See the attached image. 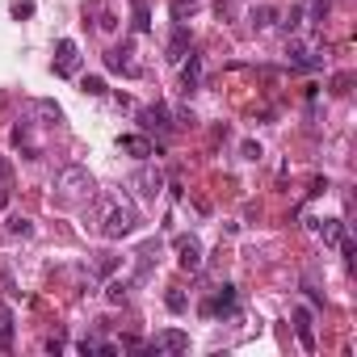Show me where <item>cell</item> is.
Wrapping results in <instances>:
<instances>
[{
    "label": "cell",
    "mask_w": 357,
    "mask_h": 357,
    "mask_svg": "<svg viewBox=\"0 0 357 357\" xmlns=\"http://www.w3.org/2000/svg\"><path fill=\"white\" fill-rule=\"evenodd\" d=\"M50 197H55V206H84V202L97 197V181L84 164H64L55 173V185H50Z\"/></svg>",
    "instance_id": "cell-1"
},
{
    "label": "cell",
    "mask_w": 357,
    "mask_h": 357,
    "mask_svg": "<svg viewBox=\"0 0 357 357\" xmlns=\"http://www.w3.org/2000/svg\"><path fill=\"white\" fill-rule=\"evenodd\" d=\"M139 211L131 206L126 197H118V202H110L106 206V219H101V235L106 240H126V235H135L139 231Z\"/></svg>",
    "instance_id": "cell-2"
},
{
    "label": "cell",
    "mask_w": 357,
    "mask_h": 357,
    "mask_svg": "<svg viewBox=\"0 0 357 357\" xmlns=\"http://www.w3.org/2000/svg\"><path fill=\"white\" fill-rule=\"evenodd\" d=\"M189 349V332H181V328H164V332H156V340L151 345H143V353H151V357H160V353H185Z\"/></svg>",
    "instance_id": "cell-3"
},
{
    "label": "cell",
    "mask_w": 357,
    "mask_h": 357,
    "mask_svg": "<svg viewBox=\"0 0 357 357\" xmlns=\"http://www.w3.org/2000/svg\"><path fill=\"white\" fill-rule=\"evenodd\" d=\"M139 126H143V135H151V131H156V135H168V131H173L177 122H173L168 106H160V101H156V106L139 110Z\"/></svg>",
    "instance_id": "cell-4"
},
{
    "label": "cell",
    "mask_w": 357,
    "mask_h": 357,
    "mask_svg": "<svg viewBox=\"0 0 357 357\" xmlns=\"http://www.w3.org/2000/svg\"><path fill=\"white\" fill-rule=\"evenodd\" d=\"M235 307H240L235 286H219L211 302H202V316H211V320H215V316H235Z\"/></svg>",
    "instance_id": "cell-5"
},
{
    "label": "cell",
    "mask_w": 357,
    "mask_h": 357,
    "mask_svg": "<svg viewBox=\"0 0 357 357\" xmlns=\"http://www.w3.org/2000/svg\"><path fill=\"white\" fill-rule=\"evenodd\" d=\"M80 72V46L72 38L55 42V76H76Z\"/></svg>",
    "instance_id": "cell-6"
},
{
    "label": "cell",
    "mask_w": 357,
    "mask_h": 357,
    "mask_svg": "<svg viewBox=\"0 0 357 357\" xmlns=\"http://www.w3.org/2000/svg\"><path fill=\"white\" fill-rule=\"evenodd\" d=\"M106 68H110V72H122V76H131V80L143 72V68L135 64V46H110V50H106Z\"/></svg>",
    "instance_id": "cell-7"
},
{
    "label": "cell",
    "mask_w": 357,
    "mask_h": 357,
    "mask_svg": "<svg viewBox=\"0 0 357 357\" xmlns=\"http://www.w3.org/2000/svg\"><path fill=\"white\" fill-rule=\"evenodd\" d=\"M177 265L185 273L202 269V244H197V235H177Z\"/></svg>",
    "instance_id": "cell-8"
},
{
    "label": "cell",
    "mask_w": 357,
    "mask_h": 357,
    "mask_svg": "<svg viewBox=\"0 0 357 357\" xmlns=\"http://www.w3.org/2000/svg\"><path fill=\"white\" fill-rule=\"evenodd\" d=\"M135 185H139L143 197H156V193L164 189V173H160V168H151V164H143V168L135 173Z\"/></svg>",
    "instance_id": "cell-9"
},
{
    "label": "cell",
    "mask_w": 357,
    "mask_h": 357,
    "mask_svg": "<svg viewBox=\"0 0 357 357\" xmlns=\"http://www.w3.org/2000/svg\"><path fill=\"white\" fill-rule=\"evenodd\" d=\"M30 114L42 118V126H64V106H55V101H46V97L30 101Z\"/></svg>",
    "instance_id": "cell-10"
},
{
    "label": "cell",
    "mask_w": 357,
    "mask_h": 357,
    "mask_svg": "<svg viewBox=\"0 0 357 357\" xmlns=\"http://www.w3.org/2000/svg\"><path fill=\"white\" fill-rule=\"evenodd\" d=\"M139 269H135V278L131 282H147V273H151V265H156V257H160V240H147V244H139Z\"/></svg>",
    "instance_id": "cell-11"
},
{
    "label": "cell",
    "mask_w": 357,
    "mask_h": 357,
    "mask_svg": "<svg viewBox=\"0 0 357 357\" xmlns=\"http://www.w3.org/2000/svg\"><path fill=\"white\" fill-rule=\"evenodd\" d=\"M118 147L126 151V156H135V160H147V156H156V143H151L147 135H122V139H118Z\"/></svg>",
    "instance_id": "cell-12"
},
{
    "label": "cell",
    "mask_w": 357,
    "mask_h": 357,
    "mask_svg": "<svg viewBox=\"0 0 357 357\" xmlns=\"http://www.w3.org/2000/svg\"><path fill=\"white\" fill-rule=\"evenodd\" d=\"M294 332L302 340V349H316V332H311V307H294Z\"/></svg>",
    "instance_id": "cell-13"
},
{
    "label": "cell",
    "mask_w": 357,
    "mask_h": 357,
    "mask_svg": "<svg viewBox=\"0 0 357 357\" xmlns=\"http://www.w3.org/2000/svg\"><path fill=\"white\" fill-rule=\"evenodd\" d=\"M197 84H202V55H189V64L181 68V93L189 97Z\"/></svg>",
    "instance_id": "cell-14"
},
{
    "label": "cell",
    "mask_w": 357,
    "mask_h": 357,
    "mask_svg": "<svg viewBox=\"0 0 357 357\" xmlns=\"http://www.w3.org/2000/svg\"><path fill=\"white\" fill-rule=\"evenodd\" d=\"M185 50H189V30L185 26H177L173 30V38H168V59L177 64V59H185Z\"/></svg>",
    "instance_id": "cell-15"
},
{
    "label": "cell",
    "mask_w": 357,
    "mask_h": 357,
    "mask_svg": "<svg viewBox=\"0 0 357 357\" xmlns=\"http://www.w3.org/2000/svg\"><path fill=\"white\" fill-rule=\"evenodd\" d=\"M202 13V0H173V21L177 26H185L189 17H197Z\"/></svg>",
    "instance_id": "cell-16"
},
{
    "label": "cell",
    "mask_w": 357,
    "mask_h": 357,
    "mask_svg": "<svg viewBox=\"0 0 357 357\" xmlns=\"http://www.w3.org/2000/svg\"><path fill=\"white\" fill-rule=\"evenodd\" d=\"M248 21H252V30H269V26L278 21V9H273V5H257V9L248 13Z\"/></svg>",
    "instance_id": "cell-17"
},
{
    "label": "cell",
    "mask_w": 357,
    "mask_h": 357,
    "mask_svg": "<svg viewBox=\"0 0 357 357\" xmlns=\"http://www.w3.org/2000/svg\"><path fill=\"white\" fill-rule=\"evenodd\" d=\"M9 197H13V168H9L5 156H0V211L9 206Z\"/></svg>",
    "instance_id": "cell-18"
},
{
    "label": "cell",
    "mask_w": 357,
    "mask_h": 357,
    "mask_svg": "<svg viewBox=\"0 0 357 357\" xmlns=\"http://www.w3.org/2000/svg\"><path fill=\"white\" fill-rule=\"evenodd\" d=\"M311 227L324 235V244H336V240L345 235V223H340V219H324V223H311Z\"/></svg>",
    "instance_id": "cell-19"
},
{
    "label": "cell",
    "mask_w": 357,
    "mask_h": 357,
    "mask_svg": "<svg viewBox=\"0 0 357 357\" xmlns=\"http://www.w3.org/2000/svg\"><path fill=\"white\" fill-rule=\"evenodd\" d=\"M5 231H9V235H21V240H26V235H34V223H30L26 215H13V219L5 223Z\"/></svg>",
    "instance_id": "cell-20"
},
{
    "label": "cell",
    "mask_w": 357,
    "mask_h": 357,
    "mask_svg": "<svg viewBox=\"0 0 357 357\" xmlns=\"http://www.w3.org/2000/svg\"><path fill=\"white\" fill-rule=\"evenodd\" d=\"M147 30H151V9L143 0H135V34H147Z\"/></svg>",
    "instance_id": "cell-21"
},
{
    "label": "cell",
    "mask_w": 357,
    "mask_h": 357,
    "mask_svg": "<svg viewBox=\"0 0 357 357\" xmlns=\"http://www.w3.org/2000/svg\"><path fill=\"white\" fill-rule=\"evenodd\" d=\"M164 302H168V311H177V316H181V311L189 307V298H185V290H168V294H164Z\"/></svg>",
    "instance_id": "cell-22"
},
{
    "label": "cell",
    "mask_w": 357,
    "mask_h": 357,
    "mask_svg": "<svg viewBox=\"0 0 357 357\" xmlns=\"http://www.w3.org/2000/svg\"><path fill=\"white\" fill-rule=\"evenodd\" d=\"M80 88H84L88 97H106V80H101V76H84Z\"/></svg>",
    "instance_id": "cell-23"
},
{
    "label": "cell",
    "mask_w": 357,
    "mask_h": 357,
    "mask_svg": "<svg viewBox=\"0 0 357 357\" xmlns=\"http://www.w3.org/2000/svg\"><path fill=\"white\" fill-rule=\"evenodd\" d=\"M126 286H131V282H110V286H106V298H110V302H122V298H126Z\"/></svg>",
    "instance_id": "cell-24"
},
{
    "label": "cell",
    "mask_w": 357,
    "mask_h": 357,
    "mask_svg": "<svg viewBox=\"0 0 357 357\" xmlns=\"http://www.w3.org/2000/svg\"><path fill=\"white\" fill-rule=\"evenodd\" d=\"M336 244H340V252H345V265L353 269V261H357V248H353V240H349V235H340Z\"/></svg>",
    "instance_id": "cell-25"
},
{
    "label": "cell",
    "mask_w": 357,
    "mask_h": 357,
    "mask_svg": "<svg viewBox=\"0 0 357 357\" xmlns=\"http://www.w3.org/2000/svg\"><path fill=\"white\" fill-rule=\"evenodd\" d=\"M13 17L21 21V17H34V5H30V0H13Z\"/></svg>",
    "instance_id": "cell-26"
},
{
    "label": "cell",
    "mask_w": 357,
    "mask_h": 357,
    "mask_svg": "<svg viewBox=\"0 0 357 357\" xmlns=\"http://www.w3.org/2000/svg\"><path fill=\"white\" fill-rule=\"evenodd\" d=\"M282 26H286V30H290V34H294V30H298V26H302V9H290V13H286V21H282Z\"/></svg>",
    "instance_id": "cell-27"
},
{
    "label": "cell",
    "mask_w": 357,
    "mask_h": 357,
    "mask_svg": "<svg viewBox=\"0 0 357 357\" xmlns=\"http://www.w3.org/2000/svg\"><path fill=\"white\" fill-rule=\"evenodd\" d=\"M240 151H244V160H261V143H252V139H248Z\"/></svg>",
    "instance_id": "cell-28"
},
{
    "label": "cell",
    "mask_w": 357,
    "mask_h": 357,
    "mask_svg": "<svg viewBox=\"0 0 357 357\" xmlns=\"http://www.w3.org/2000/svg\"><path fill=\"white\" fill-rule=\"evenodd\" d=\"M76 349H80V353H84V357H93V353H97V349H101V340H88V336H84V340H80V345H76Z\"/></svg>",
    "instance_id": "cell-29"
},
{
    "label": "cell",
    "mask_w": 357,
    "mask_h": 357,
    "mask_svg": "<svg viewBox=\"0 0 357 357\" xmlns=\"http://www.w3.org/2000/svg\"><path fill=\"white\" fill-rule=\"evenodd\" d=\"M97 26H101V30H114V26H118V17H114V13H101V21H97Z\"/></svg>",
    "instance_id": "cell-30"
},
{
    "label": "cell",
    "mask_w": 357,
    "mask_h": 357,
    "mask_svg": "<svg viewBox=\"0 0 357 357\" xmlns=\"http://www.w3.org/2000/svg\"><path fill=\"white\" fill-rule=\"evenodd\" d=\"M9 320H13V316H9V307H5V302H0V328H5Z\"/></svg>",
    "instance_id": "cell-31"
}]
</instances>
